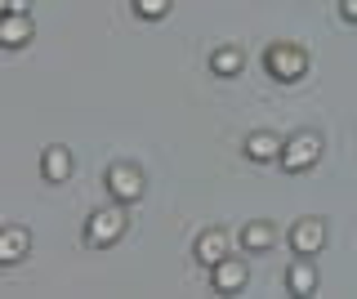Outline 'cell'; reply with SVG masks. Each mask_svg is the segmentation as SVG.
<instances>
[{"label": "cell", "mask_w": 357, "mask_h": 299, "mask_svg": "<svg viewBox=\"0 0 357 299\" xmlns=\"http://www.w3.org/2000/svg\"><path fill=\"white\" fill-rule=\"evenodd\" d=\"M126 206V201H121ZM121 206H98L94 215L85 219V246H94V250H103V246H116L121 237H126V210Z\"/></svg>", "instance_id": "1"}, {"label": "cell", "mask_w": 357, "mask_h": 299, "mask_svg": "<svg viewBox=\"0 0 357 299\" xmlns=\"http://www.w3.org/2000/svg\"><path fill=\"white\" fill-rule=\"evenodd\" d=\"M264 68H268L273 81L295 85V81H304V76H308V54L299 49V45H290V40H282V45H268L264 49Z\"/></svg>", "instance_id": "2"}, {"label": "cell", "mask_w": 357, "mask_h": 299, "mask_svg": "<svg viewBox=\"0 0 357 299\" xmlns=\"http://www.w3.org/2000/svg\"><path fill=\"white\" fill-rule=\"evenodd\" d=\"M143 187H148V179H143V170H139V165L116 161V165L107 170V192L116 197V201H139V197H143Z\"/></svg>", "instance_id": "3"}, {"label": "cell", "mask_w": 357, "mask_h": 299, "mask_svg": "<svg viewBox=\"0 0 357 299\" xmlns=\"http://www.w3.org/2000/svg\"><path fill=\"white\" fill-rule=\"evenodd\" d=\"M321 157V139L317 135H290L286 139V148H282V170H308L312 161Z\"/></svg>", "instance_id": "4"}, {"label": "cell", "mask_w": 357, "mask_h": 299, "mask_svg": "<svg viewBox=\"0 0 357 299\" xmlns=\"http://www.w3.org/2000/svg\"><path fill=\"white\" fill-rule=\"evenodd\" d=\"M228 250H232V241H228V232H223V228H206L197 237V246H192L201 268H215V263H223V259H228Z\"/></svg>", "instance_id": "5"}, {"label": "cell", "mask_w": 357, "mask_h": 299, "mask_svg": "<svg viewBox=\"0 0 357 299\" xmlns=\"http://www.w3.org/2000/svg\"><path fill=\"white\" fill-rule=\"evenodd\" d=\"M210 277H215V291L219 295H237V291H245V282H250V268H245L241 259H223V263H215L210 268Z\"/></svg>", "instance_id": "6"}, {"label": "cell", "mask_w": 357, "mask_h": 299, "mask_svg": "<svg viewBox=\"0 0 357 299\" xmlns=\"http://www.w3.org/2000/svg\"><path fill=\"white\" fill-rule=\"evenodd\" d=\"M290 246H295V254H317L326 246V224L321 219H299L290 228Z\"/></svg>", "instance_id": "7"}, {"label": "cell", "mask_w": 357, "mask_h": 299, "mask_svg": "<svg viewBox=\"0 0 357 299\" xmlns=\"http://www.w3.org/2000/svg\"><path fill=\"white\" fill-rule=\"evenodd\" d=\"M282 135H273V130H255V135H245V157L250 161H282Z\"/></svg>", "instance_id": "8"}, {"label": "cell", "mask_w": 357, "mask_h": 299, "mask_svg": "<svg viewBox=\"0 0 357 299\" xmlns=\"http://www.w3.org/2000/svg\"><path fill=\"white\" fill-rule=\"evenodd\" d=\"M286 286H290V295H299V299H304V295H317V286H321V282H317V268L308 263V254H299V259L290 263Z\"/></svg>", "instance_id": "9"}, {"label": "cell", "mask_w": 357, "mask_h": 299, "mask_svg": "<svg viewBox=\"0 0 357 299\" xmlns=\"http://www.w3.org/2000/svg\"><path fill=\"white\" fill-rule=\"evenodd\" d=\"M72 165H76L72 152L54 143V148H45V157H40V174H45L50 183H67V179H72Z\"/></svg>", "instance_id": "10"}, {"label": "cell", "mask_w": 357, "mask_h": 299, "mask_svg": "<svg viewBox=\"0 0 357 299\" xmlns=\"http://www.w3.org/2000/svg\"><path fill=\"white\" fill-rule=\"evenodd\" d=\"M27 250H31V232L27 228H5V232H0V263H5V268L18 263Z\"/></svg>", "instance_id": "11"}, {"label": "cell", "mask_w": 357, "mask_h": 299, "mask_svg": "<svg viewBox=\"0 0 357 299\" xmlns=\"http://www.w3.org/2000/svg\"><path fill=\"white\" fill-rule=\"evenodd\" d=\"M22 40H31V18L27 14H5V23H0V45L18 49Z\"/></svg>", "instance_id": "12"}, {"label": "cell", "mask_w": 357, "mask_h": 299, "mask_svg": "<svg viewBox=\"0 0 357 299\" xmlns=\"http://www.w3.org/2000/svg\"><path fill=\"white\" fill-rule=\"evenodd\" d=\"M241 68H245V54L237 45H219L215 54H210V72L215 76H237Z\"/></svg>", "instance_id": "13"}, {"label": "cell", "mask_w": 357, "mask_h": 299, "mask_svg": "<svg viewBox=\"0 0 357 299\" xmlns=\"http://www.w3.org/2000/svg\"><path fill=\"white\" fill-rule=\"evenodd\" d=\"M273 241H277V232H273V224H264V219H255V224L241 228V246L245 250H268Z\"/></svg>", "instance_id": "14"}, {"label": "cell", "mask_w": 357, "mask_h": 299, "mask_svg": "<svg viewBox=\"0 0 357 299\" xmlns=\"http://www.w3.org/2000/svg\"><path fill=\"white\" fill-rule=\"evenodd\" d=\"M170 5H174V0H134V14H139V18H165Z\"/></svg>", "instance_id": "15"}, {"label": "cell", "mask_w": 357, "mask_h": 299, "mask_svg": "<svg viewBox=\"0 0 357 299\" xmlns=\"http://www.w3.org/2000/svg\"><path fill=\"white\" fill-rule=\"evenodd\" d=\"M340 14L349 18V23H357V0H340Z\"/></svg>", "instance_id": "16"}, {"label": "cell", "mask_w": 357, "mask_h": 299, "mask_svg": "<svg viewBox=\"0 0 357 299\" xmlns=\"http://www.w3.org/2000/svg\"><path fill=\"white\" fill-rule=\"evenodd\" d=\"M5 14H27V0H5Z\"/></svg>", "instance_id": "17"}]
</instances>
